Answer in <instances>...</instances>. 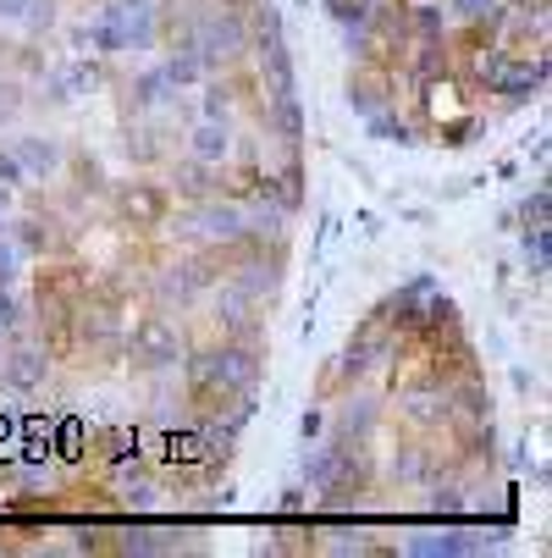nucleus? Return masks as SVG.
Here are the masks:
<instances>
[{
    "mask_svg": "<svg viewBox=\"0 0 552 558\" xmlns=\"http://www.w3.org/2000/svg\"><path fill=\"white\" fill-rule=\"evenodd\" d=\"M133 343H144V365H167V360L177 354V338H172L167 322H144V327L133 332Z\"/></svg>",
    "mask_w": 552,
    "mask_h": 558,
    "instance_id": "1",
    "label": "nucleus"
},
{
    "mask_svg": "<svg viewBox=\"0 0 552 558\" xmlns=\"http://www.w3.org/2000/svg\"><path fill=\"white\" fill-rule=\"evenodd\" d=\"M167 205H172V199H167L161 189H138V194L127 189V194H122V216H144V221H161Z\"/></svg>",
    "mask_w": 552,
    "mask_h": 558,
    "instance_id": "2",
    "label": "nucleus"
}]
</instances>
